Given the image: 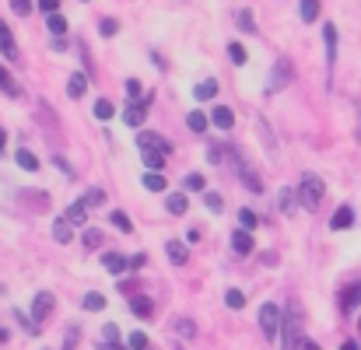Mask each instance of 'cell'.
<instances>
[{"label":"cell","mask_w":361,"mask_h":350,"mask_svg":"<svg viewBox=\"0 0 361 350\" xmlns=\"http://www.w3.org/2000/svg\"><path fill=\"white\" fill-rule=\"evenodd\" d=\"M126 95H130V99H133V95H140V81H133V77H130V81H126Z\"/></svg>","instance_id":"681fc988"},{"label":"cell","mask_w":361,"mask_h":350,"mask_svg":"<svg viewBox=\"0 0 361 350\" xmlns=\"http://www.w3.org/2000/svg\"><path fill=\"white\" fill-rule=\"evenodd\" d=\"M239 228L242 232H252V228H256V214H252L249 207H242L239 211Z\"/></svg>","instance_id":"e575fe53"},{"label":"cell","mask_w":361,"mask_h":350,"mask_svg":"<svg viewBox=\"0 0 361 350\" xmlns=\"http://www.w3.org/2000/svg\"><path fill=\"white\" fill-rule=\"evenodd\" d=\"M11 11L14 14H28L32 11V0H11Z\"/></svg>","instance_id":"bcb514c9"},{"label":"cell","mask_w":361,"mask_h":350,"mask_svg":"<svg viewBox=\"0 0 361 350\" xmlns=\"http://www.w3.org/2000/svg\"><path fill=\"white\" fill-rule=\"evenodd\" d=\"M291 350H323V347H319L316 340H309V337H302V340H295V344H291Z\"/></svg>","instance_id":"7bdbcfd3"},{"label":"cell","mask_w":361,"mask_h":350,"mask_svg":"<svg viewBox=\"0 0 361 350\" xmlns=\"http://www.w3.org/2000/svg\"><path fill=\"white\" fill-rule=\"evenodd\" d=\"M207 161H211V165H218V161H221V151H218V147H211V151H207Z\"/></svg>","instance_id":"f907efd6"},{"label":"cell","mask_w":361,"mask_h":350,"mask_svg":"<svg viewBox=\"0 0 361 350\" xmlns=\"http://www.w3.org/2000/svg\"><path fill=\"white\" fill-rule=\"evenodd\" d=\"M165 211H169V214H176V218H183V214L190 211V200H186V193H172V196L165 200Z\"/></svg>","instance_id":"30bf717a"},{"label":"cell","mask_w":361,"mask_h":350,"mask_svg":"<svg viewBox=\"0 0 361 350\" xmlns=\"http://www.w3.org/2000/svg\"><path fill=\"white\" fill-rule=\"evenodd\" d=\"M81 4H88V0H81Z\"/></svg>","instance_id":"9f6ffc18"},{"label":"cell","mask_w":361,"mask_h":350,"mask_svg":"<svg viewBox=\"0 0 361 350\" xmlns=\"http://www.w3.org/2000/svg\"><path fill=\"white\" fill-rule=\"evenodd\" d=\"M85 312H102L106 308V294H99V291H92V294H85Z\"/></svg>","instance_id":"603a6c76"},{"label":"cell","mask_w":361,"mask_h":350,"mask_svg":"<svg viewBox=\"0 0 361 350\" xmlns=\"http://www.w3.org/2000/svg\"><path fill=\"white\" fill-rule=\"evenodd\" d=\"M63 221H67L71 228H85V221H88V207H85L81 200H74V204L67 207V214H63Z\"/></svg>","instance_id":"5b68a950"},{"label":"cell","mask_w":361,"mask_h":350,"mask_svg":"<svg viewBox=\"0 0 361 350\" xmlns=\"http://www.w3.org/2000/svg\"><path fill=\"white\" fill-rule=\"evenodd\" d=\"M239 175H242V179H245V186H249L252 193H259V189H263V182H259V175H256V172L249 168V161H245V158H239Z\"/></svg>","instance_id":"5bb4252c"},{"label":"cell","mask_w":361,"mask_h":350,"mask_svg":"<svg viewBox=\"0 0 361 350\" xmlns=\"http://www.w3.org/2000/svg\"><path fill=\"white\" fill-rule=\"evenodd\" d=\"M165 252H169V259H172L176 266H186V245H183V242H169Z\"/></svg>","instance_id":"44dd1931"},{"label":"cell","mask_w":361,"mask_h":350,"mask_svg":"<svg viewBox=\"0 0 361 350\" xmlns=\"http://www.w3.org/2000/svg\"><path fill=\"white\" fill-rule=\"evenodd\" d=\"M323 193H326V182L309 172V175H302V182H298V189H295V200H298L305 211H316V207L323 204Z\"/></svg>","instance_id":"6da1fadb"},{"label":"cell","mask_w":361,"mask_h":350,"mask_svg":"<svg viewBox=\"0 0 361 350\" xmlns=\"http://www.w3.org/2000/svg\"><path fill=\"white\" fill-rule=\"evenodd\" d=\"M39 7H42L46 14H56V11H60V0H39Z\"/></svg>","instance_id":"c3c4849f"},{"label":"cell","mask_w":361,"mask_h":350,"mask_svg":"<svg viewBox=\"0 0 361 350\" xmlns=\"http://www.w3.org/2000/svg\"><path fill=\"white\" fill-rule=\"evenodd\" d=\"M232 249H235V252H239V256H249V252H252V249H256V242H252V232H235L232 235Z\"/></svg>","instance_id":"9c48e42d"},{"label":"cell","mask_w":361,"mask_h":350,"mask_svg":"<svg viewBox=\"0 0 361 350\" xmlns=\"http://www.w3.org/2000/svg\"><path fill=\"white\" fill-rule=\"evenodd\" d=\"M81 242H85V249H99V245H102V232H99V228H88Z\"/></svg>","instance_id":"8d00e7d4"},{"label":"cell","mask_w":361,"mask_h":350,"mask_svg":"<svg viewBox=\"0 0 361 350\" xmlns=\"http://www.w3.org/2000/svg\"><path fill=\"white\" fill-rule=\"evenodd\" d=\"M7 337H11V333H7V330H4V326H0V347H4V344H7Z\"/></svg>","instance_id":"db71d44e"},{"label":"cell","mask_w":361,"mask_h":350,"mask_svg":"<svg viewBox=\"0 0 361 350\" xmlns=\"http://www.w3.org/2000/svg\"><path fill=\"white\" fill-rule=\"evenodd\" d=\"M144 165H147L151 172H161V165H165V154H158V151H144Z\"/></svg>","instance_id":"f1b7e54d"},{"label":"cell","mask_w":361,"mask_h":350,"mask_svg":"<svg viewBox=\"0 0 361 350\" xmlns=\"http://www.w3.org/2000/svg\"><path fill=\"white\" fill-rule=\"evenodd\" d=\"M204 204H207V211H214V214H221V207H225V200H221L218 193H204Z\"/></svg>","instance_id":"f35d334b"},{"label":"cell","mask_w":361,"mask_h":350,"mask_svg":"<svg viewBox=\"0 0 361 350\" xmlns=\"http://www.w3.org/2000/svg\"><path fill=\"white\" fill-rule=\"evenodd\" d=\"M81 204H85V207H102V204H106V189H88Z\"/></svg>","instance_id":"f546056e"},{"label":"cell","mask_w":361,"mask_h":350,"mask_svg":"<svg viewBox=\"0 0 361 350\" xmlns=\"http://www.w3.org/2000/svg\"><path fill=\"white\" fill-rule=\"evenodd\" d=\"M53 305H56V298L49 294V291H42V294H35V305H32V323L39 326L49 312H53Z\"/></svg>","instance_id":"277c9868"},{"label":"cell","mask_w":361,"mask_h":350,"mask_svg":"<svg viewBox=\"0 0 361 350\" xmlns=\"http://www.w3.org/2000/svg\"><path fill=\"white\" fill-rule=\"evenodd\" d=\"M298 11H302V21H305V25H312V21L319 18V0H302V7H298Z\"/></svg>","instance_id":"d4e9b609"},{"label":"cell","mask_w":361,"mask_h":350,"mask_svg":"<svg viewBox=\"0 0 361 350\" xmlns=\"http://www.w3.org/2000/svg\"><path fill=\"white\" fill-rule=\"evenodd\" d=\"M225 305H228V308H245V294H242L239 287L225 291Z\"/></svg>","instance_id":"4dcf8cb0"},{"label":"cell","mask_w":361,"mask_h":350,"mask_svg":"<svg viewBox=\"0 0 361 350\" xmlns=\"http://www.w3.org/2000/svg\"><path fill=\"white\" fill-rule=\"evenodd\" d=\"M85 88H88V77H85V74H71V81H67V95H71V99H81Z\"/></svg>","instance_id":"e0dca14e"},{"label":"cell","mask_w":361,"mask_h":350,"mask_svg":"<svg viewBox=\"0 0 361 350\" xmlns=\"http://www.w3.org/2000/svg\"><path fill=\"white\" fill-rule=\"evenodd\" d=\"M259 330L267 340H277L281 337V308L274 301H263L259 305Z\"/></svg>","instance_id":"7a4b0ae2"},{"label":"cell","mask_w":361,"mask_h":350,"mask_svg":"<svg viewBox=\"0 0 361 350\" xmlns=\"http://www.w3.org/2000/svg\"><path fill=\"white\" fill-rule=\"evenodd\" d=\"M358 330H361V323H358Z\"/></svg>","instance_id":"6f0895ef"},{"label":"cell","mask_w":361,"mask_h":350,"mask_svg":"<svg viewBox=\"0 0 361 350\" xmlns=\"http://www.w3.org/2000/svg\"><path fill=\"white\" fill-rule=\"evenodd\" d=\"M0 88H4L7 95H14V99H18V85L7 77V70H4V67H0Z\"/></svg>","instance_id":"b9f144b4"},{"label":"cell","mask_w":361,"mask_h":350,"mask_svg":"<svg viewBox=\"0 0 361 350\" xmlns=\"http://www.w3.org/2000/svg\"><path fill=\"white\" fill-rule=\"evenodd\" d=\"M14 315H18V323H21V326H25L28 333H39V326H35V323H32V319H28L25 312H14Z\"/></svg>","instance_id":"7dc6e473"},{"label":"cell","mask_w":361,"mask_h":350,"mask_svg":"<svg viewBox=\"0 0 361 350\" xmlns=\"http://www.w3.org/2000/svg\"><path fill=\"white\" fill-rule=\"evenodd\" d=\"M0 53L7 56V60H18V46H14V35H11V28L0 21Z\"/></svg>","instance_id":"ba28073f"},{"label":"cell","mask_w":361,"mask_h":350,"mask_svg":"<svg viewBox=\"0 0 361 350\" xmlns=\"http://www.w3.org/2000/svg\"><path fill=\"white\" fill-rule=\"evenodd\" d=\"M102 340H106V344H120V333H116V326H113V323H106V326H102ZM102 340H99V344H102Z\"/></svg>","instance_id":"60d3db41"},{"label":"cell","mask_w":361,"mask_h":350,"mask_svg":"<svg viewBox=\"0 0 361 350\" xmlns=\"http://www.w3.org/2000/svg\"><path fill=\"white\" fill-rule=\"evenodd\" d=\"M144 189H147V193H161V189H165V175H161V172H147V175H144Z\"/></svg>","instance_id":"7402d4cb"},{"label":"cell","mask_w":361,"mask_h":350,"mask_svg":"<svg viewBox=\"0 0 361 350\" xmlns=\"http://www.w3.org/2000/svg\"><path fill=\"white\" fill-rule=\"evenodd\" d=\"M183 186H186L190 193H200V189H204V175H200V172H190V175L183 179Z\"/></svg>","instance_id":"1f68e13d"},{"label":"cell","mask_w":361,"mask_h":350,"mask_svg":"<svg viewBox=\"0 0 361 350\" xmlns=\"http://www.w3.org/2000/svg\"><path fill=\"white\" fill-rule=\"evenodd\" d=\"M277 204H281V211H284V214H295V189H291V186H281Z\"/></svg>","instance_id":"ffe728a7"},{"label":"cell","mask_w":361,"mask_h":350,"mask_svg":"<svg viewBox=\"0 0 361 350\" xmlns=\"http://www.w3.org/2000/svg\"><path fill=\"white\" fill-rule=\"evenodd\" d=\"M14 158H18V165H21L25 172H39V158H35L32 151H18Z\"/></svg>","instance_id":"83f0119b"},{"label":"cell","mask_w":361,"mask_h":350,"mask_svg":"<svg viewBox=\"0 0 361 350\" xmlns=\"http://www.w3.org/2000/svg\"><path fill=\"white\" fill-rule=\"evenodd\" d=\"M176 333H179V337H186V340H190V337H193V333H197V326H193V323H190V319H179V323H176Z\"/></svg>","instance_id":"ab89813d"},{"label":"cell","mask_w":361,"mask_h":350,"mask_svg":"<svg viewBox=\"0 0 361 350\" xmlns=\"http://www.w3.org/2000/svg\"><path fill=\"white\" fill-rule=\"evenodd\" d=\"M53 238H56L60 245H67V242L74 238V228H71V225H67L63 218H56V221H53Z\"/></svg>","instance_id":"ac0fdd59"},{"label":"cell","mask_w":361,"mask_h":350,"mask_svg":"<svg viewBox=\"0 0 361 350\" xmlns=\"http://www.w3.org/2000/svg\"><path fill=\"white\" fill-rule=\"evenodd\" d=\"M144 119H147V106H140V102H130L123 109V123L126 126H144Z\"/></svg>","instance_id":"8992f818"},{"label":"cell","mask_w":361,"mask_h":350,"mask_svg":"<svg viewBox=\"0 0 361 350\" xmlns=\"http://www.w3.org/2000/svg\"><path fill=\"white\" fill-rule=\"evenodd\" d=\"M99 32H102V35H116V32H120V25H116L113 18H106V21H99Z\"/></svg>","instance_id":"ee69618b"},{"label":"cell","mask_w":361,"mask_h":350,"mask_svg":"<svg viewBox=\"0 0 361 350\" xmlns=\"http://www.w3.org/2000/svg\"><path fill=\"white\" fill-rule=\"evenodd\" d=\"M113 225H116V228H120V232H133V221H130V218H126V214H123V211H113Z\"/></svg>","instance_id":"74e56055"},{"label":"cell","mask_w":361,"mask_h":350,"mask_svg":"<svg viewBox=\"0 0 361 350\" xmlns=\"http://www.w3.org/2000/svg\"><path fill=\"white\" fill-rule=\"evenodd\" d=\"M211 123H214L218 130H232V126H235V116H232V109L218 106V109H214V116H211Z\"/></svg>","instance_id":"2e32d148"},{"label":"cell","mask_w":361,"mask_h":350,"mask_svg":"<svg viewBox=\"0 0 361 350\" xmlns=\"http://www.w3.org/2000/svg\"><path fill=\"white\" fill-rule=\"evenodd\" d=\"M323 42H326V63L334 67V60H337V28L334 25L323 28Z\"/></svg>","instance_id":"7c38bea8"},{"label":"cell","mask_w":361,"mask_h":350,"mask_svg":"<svg viewBox=\"0 0 361 350\" xmlns=\"http://www.w3.org/2000/svg\"><path fill=\"white\" fill-rule=\"evenodd\" d=\"M288 77H291V67H288V60H277V77L267 85V92H277V88H281Z\"/></svg>","instance_id":"d6986e66"},{"label":"cell","mask_w":361,"mask_h":350,"mask_svg":"<svg viewBox=\"0 0 361 350\" xmlns=\"http://www.w3.org/2000/svg\"><path fill=\"white\" fill-rule=\"evenodd\" d=\"M341 350H361V347H358V344H355V340H348V344H344V347H341Z\"/></svg>","instance_id":"11a10c76"},{"label":"cell","mask_w":361,"mask_h":350,"mask_svg":"<svg viewBox=\"0 0 361 350\" xmlns=\"http://www.w3.org/2000/svg\"><path fill=\"white\" fill-rule=\"evenodd\" d=\"M351 225H355V211H351V207H341V211L330 218V228H334V232H344V228H351Z\"/></svg>","instance_id":"8fae6325"},{"label":"cell","mask_w":361,"mask_h":350,"mask_svg":"<svg viewBox=\"0 0 361 350\" xmlns=\"http://www.w3.org/2000/svg\"><path fill=\"white\" fill-rule=\"evenodd\" d=\"M228 60H232L235 67H245L249 53H245V46H242V42H228Z\"/></svg>","instance_id":"484cf974"},{"label":"cell","mask_w":361,"mask_h":350,"mask_svg":"<svg viewBox=\"0 0 361 350\" xmlns=\"http://www.w3.org/2000/svg\"><path fill=\"white\" fill-rule=\"evenodd\" d=\"M126 344H130L133 350H144L147 347V337H144V333H130V340H126Z\"/></svg>","instance_id":"f6af8a7d"},{"label":"cell","mask_w":361,"mask_h":350,"mask_svg":"<svg viewBox=\"0 0 361 350\" xmlns=\"http://www.w3.org/2000/svg\"><path fill=\"white\" fill-rule=\"evenodd\" d=\"M102 266H106L109 273H123V270H130L126 256H120V252H106V256H102Z\"/></svg>","instance_id":"9a60e30c"},{"label":"cell","mask_w":361,"mask_h":350,"mask_svg":"<svg viewBox=\"0 0 361 350\" xmlns=\"http://www.w3.org/2000/svg\"><path fill=\"white\" fill-rule=\"evenodd\" d=\"M4 144H7V133H4V126H0V154H4Z\"/></svg>","instance_id":"f5cc1de1"},{"label":"cell","mask_w":361,"mask_h":350,"mask_svg":"<svg viewBox=\"0 0 361 350\" xmlns=\"http://www.w3.org/2000/svg\"><path fill=\"white\" fill-rule=\"evenodd\" d=\"M341 308H344V312L361 308V284H351V287H344V291H341Z\"/></svg>","instance_id":"52a82bcc"},{"label":"cell","mask_w":361,"mask_h":350,"mask_svg":"<svg viewBox=\"0 0 361 350\" xmlns=\"http://www.w3.org/2000/svg\"><path fill=\"white\" fill-rule=\"evenodd\" d=\"M186 123H190V130H193V133H204V130H207V116H204V113H190Z\"/></svg>","instance_id":"d590c367"},{"label":"cell","mask_w":361,"mask_h":350,"mask_svg":"<svg viewBox=\"0 0 361 350\" xmlns=\"http://www.w3.org/2000/svg\"><path fill=\"white\" fill-rule=\"evenodd\" d=\"M99 350H123L120 344H99Z\"/></svg>","instance_id":"816d5d0a"},{"label":"cell","mask_w":361,"mask_h":350,"mask_svg":"<svg viewBox=\"0 0 361 350\" xmlns=\"http://www.w3.org/2000/svg\"><path fill=\"white\" fill-rule=\"evenodd\" d=\"M46 25H49V32H53L56 39L67 32V18H63V14H46Z\"/></svg>","instance_id":"4316f807"},{"label":"cell","mask_w":361,"mask_h":350,"mask_svg":"<svg viewBox=\"0 0 361 350\" xmlns=\"http://www.w3.org/2000/svg\"><path fill=\"white\" fill-rule=\"evenodd\" d=\"M92 113H95V119H102V123H106V119H113V102H106V99H99Z\"/></svg>","instance_id":"836d02e7"},{"label":"cell","mask_w":361,"mask_h":350,"mask_svg":"<svg viewBox=\"0 0 361 350\" xmlns=\"http://www.w3.org/2000/svg\"><path fill=\"white\" fill-rule=\"evenodd\" d=\"M214 95H218V81H214V77H211V81H200V85L193 88V99H197V102H211Z\"/></svg>","instance_id":"4fadbf2b"},{"label":"cell","mask_w":361,"mask_h":350,"mask_svg":"<svg viewBox=\"0 0 361 350\" xmlns=\"http://www.w3.org/2000/svg\"><path fill=\"white\" fill-rule=\"evenodd\" d=\"M137 147H140V151H158V154H169V151H172V147H169V140H165V137H158V133H151V130L137 133Z\"/></svg>","instance_id":"3957f363"},{"label":"cell","mask_w":361,"mask_h":350,"mask_svg":"<svg viewBox=\"0 0 361 350\" xmlns=\"http://www.w3.org/2000/svg\"><path fill=\"white\" fill-rule=\"evenodd\" d=\"M235 25H239L242 32H249V35L256 32V21H252V14H249V11H239V14H235Z\"/></svg>","instance_id":"d6a6232c"},{"label":"cell","mask_w":361,"mask_h":350,"mask_svg":"<svg viewBox=\"0 0 361 350\" xmlns=\"http://www.w3.org/2000/svg\"><path fill=\"white\" fill-rule=\"evenodd\" d=\"M130 308L140 315V319H151V312H154V305H151V298H130Z\"/></svg>","instance_id":"cb8c5ba5"}]
</instances>
